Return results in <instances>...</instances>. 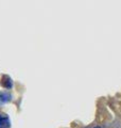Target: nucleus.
<instances>
[{"label":"nucleus","mask_w":121,"mask_h":128,"mask_svg":"<svg viewBox=\"0 0 121 128\" xmlns=\"http://www.w3.org/2000/svg\"><path fill=\"white\" fill-rule=\"evenodd\" d=\"M0 128H10V120L0 114Z\"/></svg>","instance_id":"obj_1"},{"label":"nucleus","mask_w":121,"mask_h":128,"mask_svg":"<svg viewBox=\"0 0 121 128\" xmlns=\"http://www.w3.org/2000/svg\"><path fill=\"white\" fill-rule=\"evenodd\" d=\"M9 100V95L6 94H0V104H3Z\"/></svg>","instance_id":"obj_2"},{"label":"nucleus","mask_w":121,"mask_h":128,"mask_svg":"<svg viewBox=\"0 0 121 128\" xmlns=\"http://www.w3.org/2000/svg\"><path fill=\"white\" fill-rule=\"evenodd\" d=\"M95 128H100V127H98V126H97V127H95Z\"/></svg>","instance_id":"obj_3"}]
</instances>
